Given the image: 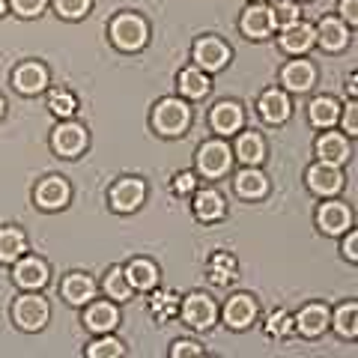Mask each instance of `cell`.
Here are the masks:
<instances>
[{
    "label": "cell",
    "instance_id": "52a82bcc",
    "mask_svg": "<svg viewBox=\"0 0 358 358\" xmlns=\"http://www.w3.org/2000/svg\"><path fill=\"white\" fill-rule=\"evenodd\" d=\"M84 147H87L84 126H78V122H60V126L54 129V150H57L63 159H75V155H81Z\"/></svg>",
    "mask_w": 358,
    "mask_h": 358
},
{
    "label": "cell",
    "instance_id": "7dc6e473",
    "mask_svg": "<svg viewBox=\"0 0 358 358\" xmlns=\"http://www.w3.org/2000/svg\"><path fill=\"white\" fill-rule=\"evenodd\" d=\"M346 93H350V96L355 99V93H358V78H355V75L346 78Z\"/></svg>",
    "mask_w": 358,
    "mask_h": 358
},
{
    "label": "cell",
    "instance_id": "6da1fadb",
    "mask_svg": "<svg viewBox=\"0 0 358 358\" xmlns=\"http://www.w3.org/2000/svg\"><path fill=\"white\" fill-rule=\"evenodd\" d=\"M110 39H114V45L122 51H138V48L147 45L150 27H147L143 18L131 15V13H122V15H117L114 21H110Z\"/></svg>",
    "mask_w": 358,
    "mask_h": 358
},
{
    "label": "cell",
    "instance_id": "cb8c5ba5",
    "mask_svg": "<svg viewBox=\"0 0 358 358\" xmlns=\"http://www.w3.org/2000/svg\"><path fill=\"white\" fill-rule=\"evenodd\" d=\"M317 155L320 162H331V164H343L346 159H350V143H346L343 134H322L320 143H317Z\"/></svg>",
    "mask_w": 358,
    "mask_h": 358
},
{
    "label": "cell",
    "instance_id": "836d02e7",
    "mask_svg": "<svg viewBox=\"0 0 358 358\" xmlns=\"http://www.w3.org/2000/svg\"><path fill=\"white\" fill-rule=\"evenodd\" d=\"M105 293L110 299H117V301H126L131 296V284L126 281V272L117 266V268H110V272L105 275Z\"/></svg>",
    "mask_w": 358,
    "mask_h": 358
},
{
    "label": "cell",
    "instance_id": "484cf974",
    "mask_svg": "<svg viewBox=\"0 0 358 358\" xmlns=\"http://www.w3.org/2000/svg\"><path fill=\"white\" fill-rule=\"evenodd\" d=\"M24 251H27L24 233L15 230V227H3V230H0V263H15Z\"/></svg>",
    "mask_w": 358,
    "mask_h": 358
},
{
    "label": "cell",
    "instance_id": "8d00e7d4",
    "mask_svg": "<svg viewBox=\"0 0 358 358\" xmlns=\"http://www.w3.org/2000/svg\"><path fill=\"white\" fill-rule=\"evenodd\" d=\"M87 355L90 358H120V355H126V346H122L117 338H102L90 346Z\"/></svg>",
    "mask_w": 358,
    "mask_h": 358
},
{
    "label": "cell",
    "instance_id": "44dd1931",
    "mask_svg": "<svg viewBox=\"0 0 358 358\" xmlns=\"http://www.w3.org/2000/svg\"><path fill=\"white\" fill-rule=\"evenodd\" d=\"M126 281L131 284V289H141V293H147L159 284V268H155L152 260H131L126 268Z\"/></svg>",
    "mask_w": 358,
    "mask_h": 358
},
{
    "label": "cell",
    "instance_id": "c3c4849f",
    "mask_svg": "<svg viewBox=\"0 0 358 358\" xmlns=\"http://www.w3.org/2000/svg\"><path fill=\"white\" fill-rule=\"evenodd\" d=\"M3 110H6V102H3V96H0V117H3Z\"/></svg>",
    "mask_w": 358,
    "mask_h": 358
},
{
    "label": "cell",
    "instance_id": "681fc988",
    "mask_svg": "<svg viewBox=\"0 0 358 358\" xmlns=\"http://www.w3.org/2000/svg\"><path fill=\"white\" fill-rule=\"evenodd\" d=\"M6 13V0H0V15H3Z\"/></svg>",
    "mask_w": 358,
    "mask_h": 358
},
{
    "label": "cell",
    "instance_id": "e575fe53",
    "mask_svg": "<svg viewBox=\"0 0 358 358\" xmlns=\"http://www.w3.org/2000/svg\"><path fill=\"white\" fill-rule=\"evenodd\" d=\"M150 310L155 320H171L179 310V296L176 293H152L150 299Z\"/></svg>",
    "mask_w": 358,
    "mask_h": 358
},
{
    "label": "cell",
    "instance_id": "b9f144b4",
    "mask_svg": "<svg viewBox=\"0 0 358 358\" xmlns=\"http://www.w3.org/2000/svg\"><path fill=\"white\" fill-rule=\"evenodd\" d=\"M194 185H197V179H194L192 171L176 173V179H173V192H176V194H192V192H194Z\"/></svg>",
    "mask_w": 358,
    "mask_h": 358
},
{
    "label": "cell",
    "instance_id": "d6986e66",
    "mask_svg": "<svg viewBox=\"0 0 358 358\" xmlns=\"http://www.w3.org/2000/svg\"><path fill=\"white\" fill-rule=\"evenodd\" d=\"M317 42H320V48H326V51H343L346 42H350V30H346V24L338 18H322L317 27Z\"/></svg>",
    "mask_w": 358,
    "mask_h": 358
},
{
    "label": "cell",
    "instance_id": "7bdbcfd3",
    "mask_svg": "<svg viewBox=\"0 0 358 358\" xmlns=\"http://www.w3.org/2000/svg\"><path fill=\"white\" fill-rule=\"evenodd\" d=\"M171 355L173 358H188V355H203V350H200V343H194V341H176Z\"/></svg>",
    "mask_w": 358,
    "mask_h": 358
},
{
    "label": "cell",
    "instance_id": "4316f807",
    "mask_svg": "<svg viewBox=\"0 0 358 358\" xmlns=\"http://www.w3.org/2000/svg\"><path fill=\"white\" fill-rule=\"evenodd\" d=\"M308 117H310V122H313L317 129H329V126H334V122H338L341 108H338V102H334V99L320 96V99H313V102H310Z\"/></svg>",
    "mask_w": 358,
    "mask_h": 358
},
{
    "label": "cell",
    "instance_id": "60d3db41",
    "mask_svg": "<svg viewBox=\"0 0 358 358\" xmlns=\"http://www.w3.org/2000/svg\"><path fill=\"white\" fill-rule=\"evenodd\" d=\"M9 3H13V9L21 18H33L45 9V0H9Z\"/></svg>",
    "mask_w": 358,
    "mask_h": 358
},
{
    "label": "cell",
    "instance_id": "ba28073f",
    "mask_svg": "<svg viewBox=\"0 0 358 358\" xmlns=\"http://www.w3.org/2000/svg\"><path fill=\"white\" fill-rule=\"evenodd\" d=\"M194 60H197L200 69L218 72V69H224V66H227V60H230V48H227V45H224L221 39L206 36V39H200V42L194 45Z\"/></svg>",
    "mask_w": 358,
    "mask_h": 358
},
{
    "label": "cell",
    "instance_id": "3957f363",
    "mask_svg": "<svg viewBox=\"0 0 358 358\" xmlns=\"http://www.w3.org/2000/svg\"><path fill=\"white\" fill-rule=\"evenodd\" d=\"M48 301L42 296H21L15 299V308H13V317L18 322V329L24 331H39L45 322H48Z\"/></svg>",
    "mask_w": 358,
    "mask_h": 358
},
{
    "label": "cell",
    "instance_id": "7402d4cb",
    "mask_svg": "<svg viewBox=\"0 0 358 358\" xmlns=\"http://www.w3.org/2000/svg\"><path fill=\"white\" fill-rule=\"evenodd\" d=\"M254 313H257V305L251 296H233L227 301V308H224V320H227L230 329H248Z\"/></svg>",
    "mask_w": 358,
    "mask_h": 358
},
{
    "label": "cell",
    "instance_id": "8992f818",
    "mask_svg": "<svg viewBox=\"0 0 358 358\" xmlns=\"http://www.w3.org/2000/svg\"><path fill=\"white\" fill-rule=\"evenodd\" d=\"M143 197H147V185L141 179H120V182L110 188V206L114 212H134Z\"/></svg>",
    "mask_w": 358,
    "mask_h": 358
},
{
    "label": "cell",
    "instance_id": "30bf717a",
    "mask_svg": "<svg viewBox=\"0 0 358 358\" xmlns=\"http://www.w3.org/2000/svg\"><path fill=\"white\" fill-rule=\"evenodd\" d=\"M275 13L268 6L263 3H254L245 9V15H242V30H245V36H251V39H266V36H272V30H275Z\"/></svg>",
    "mask_w": 358,
    "mask_h": 358
},
{
    "label": "cell",
    "instance_id": "1f68e13d",
    "mask_svg": "<svg viewBox=\"0 0 358 358\" xmlns=\"http://www.w3.org/2000/svg\"><path fill=\"white\" fill-rule=\"evenodd\" d=\"M233 278H236V260H233L230 254H215L209 260V281L224 287V284H230Z\"/></svg>",
    "mask_w": 358,
    "mask_h": 358
},
{
    "label": "cell",
    "instance_id": "f35d334b",
    "mask_svg": "<svg viewBox=\"0 0 358 358\" xmlns=\"http://www.w3.org/2000/svg\"><path fill=\"white\" fill-rule=\"evenodd\" d=\"M54 9L63 18H84L90 9V0H54Z\"/></svg>",
    "mask_w": 358,
    "mask_h": 358
},
{
    "label": "cell",
    "instance_id": "5b68a950",
    "mask_svg": "<svg viewBox=\"0 0 358 358\" xmlns=\"http://www.w3.org/2000/svg\"><path fill=\"white\" fill-rule=\"evenodd\" d=\"M230 150H227V143H221V141H209L200 147L197 152V164H200V173L209 176V179H215V176H224L230 171Z\"/></svg>",
    "mask_w": 358,
    "mask_h": 358
},
{
    "label": "cell",
    "instance_id": "7a4b0ae2",
    "mask_svg": "<svg viewBox=\"0 0 358 358\" xmlns=\"http://www.w3.org/2000/svg\"><path fill=\"white\" fill-rule=\"evenodd\" d=\"M188 120H192V110H188L185 102H179V99H162L152 110V126L159 134H164V138L182 134Z\"/></svg>",
    "mask_w": 358,
    "mask_h": 358
},
{
    "label": "cell",
    "instance_id": "277c9868",
    "mask_svg": "<svg viewBox=\"0 0 358 358\" xmlns=\"http://www.w3.org/2000/svg\"><path fill=\"white\" fill-rule=\"evenodd\" d=\"M182 320H185V326H192V329H197V331H203V329H209L212 322H215V317H218V308H215V301L212 299H206L203 293H194V296H188L185 301H182Z\"/></svg>",
    "mask_w": 358,
    "mask_h": 358
},
{
    "label": "cell",
    "instance_id": "9c48e42d",
    "mask_svg": "<svg viewBox=\"0 0 358 358\" xmlns=\"http://www.w3.org/2000/svg\"><path fill=\"white\" fill-rule=\"evenodd\" d=\"M308 185L317 194H326V197L329 194H338L341 188H343V173H341L338 164L320 162V164H313L310 171H308Z\"/></svg>",
    "mask_w": 358,
    "mask_h": 358
},
{
    "label": "cell",
    "instance_id": "d590c367",
    "mask_svg": "<svg viewBox=\"0 0 358 358\" xmlns=\"http://www.w3.org/2000/svg\"><path fill=\"white\" fill-rule=\"evenodd\" d=\"M48 108H51V114L69 120L75 110H78V99L72 93H66V90H54V93L48 96Z\"/></svg>",
    "mask_w": 358,
    "mask_h": 358
},
{
    "label": "cell",
    "instance_id": "f6af8a7d",
    "mask_svg": "<svg viewBox=\"0 0 358 358\" xmlns=\"http://www.w3.org/2000/svg\"><path fill=\"white\" fill-rule=\"evenodd\" d=\"M341 15L346 24H358V0H341Z\"/></svg>",
    "mask_w": 358,
    "mask_h": 358
},
{
    "label": "cell",
    "instance_id": "4dcf8cb0",
    "mask_svg": "<svg viewBox=\"0 0 358 358\" xmlns=\"http://www.w3.org/2000/svg\"><path fill=\"white\" fill-rule=\"evenodd\" d=\"M194 212L200 221H218L224 218V197L218 192H200L194 200Z\"/></svg>",
    "mask_w": 358,
    "mask_h": 358
},
{
    "label": "cell",
    "instance_id": "ee69618b",
    "mask_svg": "<svg viewBox=\"0 0 358 358\" xmlns=\"http://www.w3.org/2000/svg\"><path fill=\"white\" fill-rule=\"evenodd\" d=\"M343 129L346 134H358V105L355 102H350L343 110Z\"/></svg>",
    "mask_w": 358,
    "mask_h": 358
},
{
    "label": "cell",
    "instance_id": "f546056e",
    "mask_svg": "<svg viewBox=\"0 0 358 358\" xmlns=\"http://www.w3.org/2000/svg\"><path fill=\"white\" fill-rule=\"evenodd\" d=\"M268 192V182L260 171H242L236 176V194L239 197H248V200H257Z\"/></svg>",
    "mask_w": 358,
    "mask_h": 358
},
{
    "label": "cell",
    "instance_id": "f907efd6",
    "mask_svg": "<svg viewBox=\"0 0 358 358\" xmlns=\"http://www.w3.org/2000/svg\"><path fill=\"white\" fill-rule=\"evenodd\" d=\"M251 3H263V0H251Z\"/></svg>",
    "mask_w": 358,
    "mask_h": 358
},
{
    "label": "cell",
    "instance_id": "7c38bea8",
    "mask_svg": "<svg viewBox=\"0 0 358 358\" xmlns=\"http://www.w3.org/2000/svg\"><path fill=\"white\" fill-rule=\"evenodd\" d=\"M13 278L21 289H39V287L48 284V266L42 260H36V257H24V260L15 266Z\"/></svg>",
    "mask_w": 358,
    "mask_h": 358
},
{
    "label": "cell",
    "instance_id": "e0dca14e",
    "mask_svg": "<svg viewBox=\"0 0 358 358\" xmlns=\"http://www.w3.org/2000/svg\"><path fill=\"white\" fill-rule=\"evenodd\" d=\"M329 326V310L322 305H308L301 308L299 317H293V329H299L305 338H320Z\"/></svg>",
    "mask_w": 358,
    "mask_h": 358
},
{
    "label": "cell",
    "instance_id": "8fae6325",
    "mask_svg": "<svg viewBox=\"0 0 358 358\" xmlns=\"http://www.w3.org/2000/svg\"><path fill=\"white\" fill-rule=\"evenodd\" d=\"M313 42H317V30L305 24V21H293V24L281 30V48L287 54H305Z\"/></svg>",
    "mask_w": 358,
    "mask_h": 358
},
{
    "label": "cell",
    "instance_id": "2e32d148",
    "mask_svg": "<svg viewBox=\"0 0 358 358\" xmlns=\"http://www.w3.org/2000/svg\"><path fill=\"white\" fill-rule=\"evenodd\" d=\"M84 322H87V329H90V331L108 334L110 329H117L120 313H117V308L110 305V301H96V305H90V308H87Z\"/></svg>",
    "mask_w": 358,
    "mask_h": 358
},
{
    "label": "cell",
    "instance_id": "ab89813d",
    "mask_svg": "<svg viewBox=\"0 0 358 358\" xmlns=\"http://www.w3.org/2000/svg\"><path fill=\"white\" fill-rule=\"evenodd\" d=\"M272 13H275V24L287 27V24H293V21H299L301 9L293 3V0H278V6L272 9Z\"/></svg>",
    "mask_w": 358,
    "mask_h": 358
},
{
    "label": "cell",
    "instance_id": "74e56055",
    "mask_svg": "<svg viewBox=\"0 0 358 358\" xmlns=\"http://www.w3.org/2000/svg\"><path fill=\"white\" fill-rule=\"evenodd\" d=\"M266 331L272 334V338H287V334L293 331V317H289L287 310H275L266 322Z\"/></svg>",
    "mask_w": 358,
    "mask_h": 358
},
{
    "label": "cell",
    "instance_id": "4fadbf2b",
    "mask_svg": "<svg viewBox=\"0 0 358 358\" xmlns=\"http://www.w3.org/2000/svg\"><path fill=\"white\" fill-rule=\"evenodd\" d=\"M257 110H260V117H263L266 122L278 126V122H284V120L289 117L293 105H289L287 93H281V90H268V93L260 96V102H257Z\"/></svg>",
    "mask_w": 358,
    "mask_h": 358
},
{
    "label": "cell",
    "instance_id": "5bb4252c",
    "mask_svg": "<svg viewBox=\"0 0 358 358\" xmlns=\"http://www.w3.org/2000/svg\"><path fill=\"white\" fill-rule=\"evenodd\" d=\"M13 84H15L18 93L36 96L39 90H45V84H48V72H45L39 63H21L13 75Z\"/></svg>",
    "mask_w": 358,
    "mask_h": 358
},
{
    "label": "cell",
    "instance_id": "ac0fdd59",
    "mask_svg": "<svg viewBox=\"0 0 358 358\" xmlns=\"http://www.w3.org/2000/svg\"><path fill=\"white\" fill-rule=\"evenodd\" d=\"M66 200H69V185H66L60 176H48V179H42V182H39L36 203L42 209H63Z\"/></svg>",
    "mask_w": 358,
    "mask_h": 358
},
{
    "label": "cell",
    "instance_id": "ffe728a7",
    "mask_svg": "<svg viewBox=\"0 0 358 358\" xmlns=\"http://www.w3.org/2000/svg\"><path fill=\"white\" fill-rule=\"evenodd\" d=\"M317 221H320V227L322 233H329V236H338V233L343 230H350V209H346L343 203H322L320 212H317Z\"/></svg>",
    "mask_w": 358,
    "mask_h": 358
},
{
    "label": "cell",
    "instance_id": "9a60e30c",
    "mask_svg": "<svg viewBox=\"0 0 358 358\" xmlns=\"http://www.w3.org/2000/svg\"><path fill=\"white\" fill-rule=\"evenodd\" d=\"M281 81H284L287 90H293V93H305V90H310L313 84H317V69L305 60H293V63L284 66Z\"/></svg>",
    "mask_w": 358,
    "mask_h": 358
},
{
    "label": "cell",
    "instance_id": "f1b7e54d",
    "mask_svg": "<svg viewBox=\"0 0 358 358\" xmlns=\"http://www.w3.org/2000/svg\"><path fill=\"white\" fill-rule=\"evenodd\" d=\"M236 155H239V162L251 164V167L260 164L266 159V143H263V138H260V134H254V131L242 134L239 143H236Z\"/></svg>",
    "mask_w": 358,
    "mask_h": 358
},
{
    "label": "cell",
    "instance_id": "bcb514c9",
    "mask_svg": "<svg viewBox=\"0 0 358 358\" xmlns=\"http://www.w3.org/2000/svg\"><path fill=\"white\" fill-rule=\"evenodd\" d=\"M343 257L346 260H358V236L355 233H350V236H346V242H343Z\"/></svg>",
    "mask_w": 358,
    "mask_h": 358
},
{
    "label": "cell",
    "instance_id": "83f0119b",
    "mask_svg": "<svg viewBox=\"0 0 358 358\" xmlns=\"http://www.w3.org/2000/svg\"><path fill=\"white\" fill-rule=\"evenodd\" d=\"M176 87H179V93H182L185 99H192L194 102V99H203L209 93V78L200 69H182L179 72Z\"/></svg>",
    "mask_w": 358,
    "mask_h": 358
},
{
    "label": "cell",
    "instance_id": "603a6c76",
    "mask_svg": "<svg viewBox=\"0 0 358 358\" xmlns=\"http://www.w3.org/2000/svg\"><path fill=\"white\" fill-rule=\"evenodd\" d=\"M209 122H212V129H215L218 134H233L242 126V108L236 102H221V105L212 108Z\"/></svg>",
    "mask_w": 358,
    "mask_h": 358
},
{
    "label": "cell",
    "instance_id": "d4e9b609",
    "mask_svg": "<svg viewBox=\"0 0 358 358\" xmlns=\"http://www.w3.org/2000/svg\"><path fill=\"white\" fill-rule=\"evenodd\" d=\"M93 296H96V284L87 275H69L63 281V299L69 305H87Z\"/></svg>",
    "mask_w": 358,
    "mask_h": 358
},
{
    "label": "cell",
    "instance_id": "d6a6232c",
    "mask_svg": "<svg viewBox=\"0 0 358 358\" xmlns=\"http://www.w3.org/2000/svg\"><path fill=\"white\" fill-rule=\"evenodd\" d=\"M334 329H338L343 338H355L358 334V305L355 301H346L343 308H338V313H334Z\"/></svg>",
    "mask_w": 358,
    "mask_h": 358
}]
</instances>
